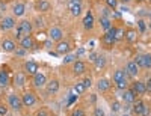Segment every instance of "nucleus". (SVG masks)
Segmentation results:
<instances>
[{
  "label": "nucleus",
  "mask_w": 151,
  "mask_h": 116,
  "mask_svg": "<svg viewBox=\"0 0 151 116\" xmlns=\"http://www.w3.org/2000/svg\"><path fill=\"white\" fill-rule=\"evenodd\" d=\"M115 35H116V27H112L109 29V30H106V33L101 36V44H103V47H106V48H112L113 45H115Z\"/></svg>",
  "instance_id": "f257e3e1"
},
{
  "label": "nucleus",
  "mask_w": 151,
  "mask_h": 116,
  "mask_svg": "<svg viewBox=\"0 0 151 116\" xmlns=\"http://www.w3.org/2000/svg\"><path fill=\"white\" fill-rule=\"evenodd\" d=\"M8 104H9V107L14 110V112H20V110L24 107L21 98H20L18 95H15V94H11V95L8 97Z\"/></svg>",
  "instance_id": "f03ea898"
},
{
  "label": "nucleus",
  "mask_w": 151,
  "mask_h": 116,
  "mask_svg": "<svg viewBox=\"0 0 151 116\" xmlns=\"http://www.w3.org/2000/svg\"><path fill=\"white\" fill-rule=\"evenodd\" d=\"M17 30H18L23 36H29V35H32V32H33V26H32V23H30V21L23 20V21H20V23H18Z\"/></svg>",
  "instance_id": "7ed1b4c3"
},
{
  "label": "nucleus",
  "mask_w": 151,
  "mask_h": 116,
  "mask_svg": "<svg viewBox=\"0 0 151 116\" xmlns=\"http://www.w3.org/2000/svg\"><path fill=\"white\" fill-rule=\"evenodd\" d=\"M21 101H23V106L24 107H32L36 104V97L33 92H24L23 97H21Z\"/></svg>",
  "instance_id": "20e7f679"
},
{
  "label": "nucleus",
  "mask_w": 151,
  "mask_h": 116,
  "mask_svg": "<svg viewBox=\"0 0 151 116\" xmlns=\"http://www.w3.org/2000/svg\"><path fill=\"white\" fill-rule=\"evenodd\" d=\"M24 71H26L27 75H32L33 77L35 74L40 72V65H38L36 62H33V60H29V62L24 63Z\"/></svg>",
  "instance_id": "39448f33"
},
{
  "label": "nucleus",
  "mask_w": 151,
  "mask_h": 116,
  "mask_svg": "<svg viewBox=\"0 0 151 116\" xmlns=\"http://www.w3.org/2000/svg\"><path fill=\"white\" fill-rule=\"evenodd\" d=\"M68 9L73 17H79L82 14V5L80 2H76V0H70L68 2Z\"/></svg>",
  "instance_id": "423d86ee"
},
{
  "label": "nucleus",
  "mask_w": 151,
  "mask_h": 116,
  "mask_svg": "<svg viewBox=\"0 0 151 116\" xmlns=\"http://www.w3.org/2000/svg\"><path fill=\"white\" fill-rule=\"evenodd\" d=\"M48 36H50V39L52 41H62V38H64V30H62L60 27H52L48 32Z\"/></svg>",
  "instance_id": "0eeeda50"
},
{
  "label": "nucleus",
  "mask_w": 151,
  "mask_h": 116,
  "mask_svg": "<svg viewBox=\"0 0 151 116\" xmlns=\"http://www.w3.org/2000/svg\"><path fill=\"white\" fill-rule=\"evenodd\" d=\"M73 72H74V75H83L86 72V63L82 60L73 62Z\"/></svg>",
  "instance_id": "6e6552de"
},
{
  "label": "nucleus",
  "mask_w": 151,
  "mask_h": 116,
  "mask_svg": "<svg viewBox=\"0 0 151 116\" xmlns=\"http://www.w3.org/2000/svg\"><path fill=\"white\" fill-rule=\"evenodd\" d=\"M132 89L136 92V95H144V94H147V86H145V82H141V80L133 82Z\"/></svg>",
  "instance_id": "1a4fd4ad"
},
{
  "label": "nucleus",
  "mask_w": 151,
  "mask_h": 116,
  "mask_svg": "<svg viewBox=\"0 0 151 116\" xmlns=\"http://www.w3.org/2000/svg\"><path fill=\"white\" fill-rule=\"evenodd\" d=\"M32 82H33V86L35 87H44L47 84V77L44 74H41V72H38V74L33 75V80Z\"/></svg>",
  "instance_id": "9d476101"
},
{
  "label": "nucleus",
  "mask_w": 151,
  "mask_h": 116,
  "mask_svg": "<svg viewBox=\"0 0 151 116\" xmlns=\"http://www.w3.org/2000/svg\"><path fill=\"white\" fill-rule=\"evenodd\" d=\"M50 9H52V3L47 2V0H38L35 3V11L38 12H48Z\"/></svg>",
  "instance_id": "9b49d317"
},
{
  "label": "nucleus",
  "mask_w": 151,
  "mask_h": 116,
  "mask_svg": "<svg viewBox=\"0 0 151 116\" xmlns=\"http://www.w3.org/2000/svg\"><path fill=\"white\" fill-rule=\"evenodd\" d=\"M122 100L124 102H127V104H133V102L136 101V92L133 91V89H125L124 94H122Z\"/></svg>",
  "instance_id": "f8f14e48"
},
{
  "label": "nucleus",
  "mask_w": 151,
  "mask_h": 116,
  "mask_svg": "<svg viewBox=\"0 0 151 116\" xmlns=\"http://www.w3.org/2000/svg\"><path fill=\"white\" fill-rule=\"evenodd\" d=\"M33 45H35V42H33V38H32V35H29V36H23L21 39H20V47L21 48H24V50H30V48H33Z\"/></svg>",
  "instance_id": "ddd939ff"
},
{
  "label": "nucleus",
  "mask_w": 151,
  "mask_h": 116,
  "mask_svg": "<svg viewBox=\"0 0 151 116\" xmlns=\"http://www.w3.org/2000/svg\"><path fill=\"white\" fill-rule=\"evenodd\" d=\"M70 50H71V45H70V42H67V41H59V42L56 44L58 54H68Z\"/></svg>",
  "instance_id": "4468645a"
},
{
  "label": "nucleus",
  "mask_w": 151,
  "mask_h": 116,
  "mask_svg": "<svg viewBox=\"0 0 151 116\" xmlns=\"http://www.w3.org/2000/svg\"><path fill=\"white\" fill-rule=\"evenodd\" d=\"M2 50L6 51V53H14V51L17 50L15 41H12V39H3V42H2Z\"/></svg>",
  "instance_id": "2eb2a0df"
},
{
  "label": "nucleus",
  "mask_w": 151,
  "mask_h": 116,
  "mask_svg": "<svg viewBox=\"0 0 151 116\" xmlns=\"http://www.w3.org/2000/svg\"><path fill=\"white\" fill-rule=\"evenodd\" d=\"M15 27V20L12 17H5L2 20V24H0V29L2 30H9V29H14Z\"/></svg>",
  "instance_id": "dca6fc26"
},
{
  "label": "nucleus",
  "mask_w": 151,
  "mask_h": 116,
  "mask_svg": "<svg viewBox=\"0 0 151 116\" xmlns=\"http://www.w3.org/2000/svg\"><path fill=\"white\" fill-rule=\"evenodd\" d=\"M125 71H127V74H129L130 77H136L137 74H139V67L136 65V62H134V60H132V62L127 63V67H125Z\"/></svg>",
  "instance_id": "f3484780"
},
{
  "label": "nucleus",
  "mask_w": 151,
  "mask_h": 116,
  "mask_svg": "<svg viewBox=\"0 0 151 116\" xmlns=\"http://www.w3.org/2000/svg\"><path fill=\"white\" fill-rule=\"evenodd\" d=\"M26 82H27V77H26V72H17L15 75H14V83L18 86V87H23L24 84H26Z\"/></svg>",
  "instance_id": "a211bd4d"
},
{
  "label": "nucleus",
  "mask_w": 151,
  "mask_h": 116,
  "mask_svg": "<svg viewBox=\"0 0 151 116\" xmlns=\"http://www.w3.org/2000/svg\"><path fill=\"white\" fill-rule=\"evenodd\" d=\"M110 86H112V83L107 79H100L97 82V89H98L100 92H107L109 89H110Z\"/></svg>",
  "instance_id": "6ab92c4d"
},
{
  "label": "nucleus",
  "mask_w": 151,
  "mask_h": 116,
  "mask_svg": "<svg viewBox=\"0 0 151 116\" xmlns=\"http://www.w3.org/2000/svg\"><path fill=\"white\" fill-rule=\"evenodd\" d=\"M45 89H47V92H48V94H56V92L59 91V82H58L56 79H53V80L47 82Z\"/></svg>",
  "instance_id": "aec40b11"
},
{
  "label": "nucleus",
  "mask_w": 151,
  "mask_h": 116,
  "mask_svg": "<svg viewBox=\"0 0 151 116\" xmlns=\"http://www.w3.org/2000/svg\"><path fill=\"white\" fill-rule=\"evenodd\" d=\"M83 27L86 30H92L94 29V17H92L91 12H88V14L85 15V18H83Z\"/></svg>",
  "instance_id": "412c9836"
},
{
  "label": "nucleus",
  "mask_w": 151,
  "mask_h": 116,
  "mask_svg": "<svg viewBox=\"0 0 151 116\" xmlns=\"http://www.w3.org/2000/svg\"><path fill=\"white\" fill-rule=\"evenodd\" d=\"M12 12H14L15 17H23L24 12H26V5L24 3H15L14 8H12Z\"/></svg>",
  "instance_id": "4be33fe9"
},
{
  "label": "nucleus",
  "mask_w": 151,
  "mask_h": 116,
  "mask_svg": "<svg viewBox=\"0 0 151 116\" xmlns=\"http://www.w3.org/2000/svg\"><path fill=\"white\" fill-rule=\"evenodd\" d=\"M125 75H127V71L119 68V69H116L115 72H113L112 79H113V82H115V83H118V82H121V80H125Z\"/></svg>",
  "instance_id": "5701e85b"
},
{
  "label": "nucleus",
  "mask_w": 151,
  "mask_h": 116,
  "mask_svg": "<svg viewBox=\"0 0 151 116\" xmlns=\"http://www.w3.org/2000/svg\"><path fill=\"white\" fill-rule=\"evenodd\" d=\"M124 38H125L129 42H134V41L137 39V32H136L134 29H129V30H125Z\"/></svg>",
  "instance_id": "b1692460"
},
{
  "label": "nucleus",
  "mask_w": 151,
  "mask_h": 116,
  "mask_svg": "<svg viewBox=\"0 0 151 116\" xmlns=\"http://www.w3.org/2000/svg\"><path fill=\"white\" fill-rule=\"evenodd\" d=\"M142 56V68L144 69H151V53L141 54Z\"/></svg>",
  "instance_id": "393cba45"
},
{
  "label": "nucleus",
  "mask_w": 151,
  "mask_h": 116,
  "mask_svg": "<svg viewBox=\"0 0 151 116\" xmlns=\"http://www.w3.org/2000/svg\"><path fill=\"white\" fill-rule=\"evenodd\" d=\"M94 67H95V69H103L106 67V57L104 56H98L94 60Z\"/></svg>",
  "instance_id": "a878e982"
},
{
  "label": "nucleus",
  "mask_w": 151,
  "mask_h": 116,
  "mask_svg": "<svg viewBox=\"0 0 151 116\" xmlns=\"http://www.w3.org/2000/svg\"><path fill=\"white\" fill-rule=\"evenodd\" d=\"M9 84V74L6 71H0V87H6Z\"/></svg>",
  "instance_id": "bb28decb"
},
{
  "label": "nucleus",
  "mask_w": 151,
  "mask_h": 116,
  "mask_svg": "<svg viewBox=\"0 0 151 116\" xmlns=\"http://www.w3.org/2000/svg\"><path fill=\"white\" fill-rule=\"evenodd\" d=\"M144 107H145V104H144V101H134L133 102V113L134 115H141L142 113V110H144Z\"/></svg>",
  "instance_id": "cd10ccee"
},
{
  "label": "nucleus",
  "mask_w": 151,
  "mask_h": 116,
  "mask_svg": "<svg viewBox=\"0 0 151 116\" xmlns=\"http://www.w3.org/2000/svg\"><path fill=\"white\" fill-rule=\"evenodd\" d=\"M100 24H101V27H103L104 30H109V29L112 27L110 20H109V18H106V17H100Z\"/></svg>",
  "instance_id": "c85d7f7f"
},
{
  "label": "nucleus",
  "mask_w": 151,
  "mask_h": 116,
  "mask_svg": "<svg viewBox=\"0 0 151 116\" xmlns=\"http://www.w3.org/2000/svg\"><path fill=\"white\" fill-rule=\"evenodd\" d=\"M85 91H86V87H85L83 82H80V83H76V86H74V92H76V94H77V95H82Z\"/></svg>",
  "instance_id": "c756f323"
},
{
  "label": "nucleus",
  "mask_w": 151,
  "mask_h": 116,
  "mask_svg": "<svg viewBox=\"0 0 151 116\" xmlns=\"http://www.w3.org/2000/svg\"><path fill=\"white\" fill-rule=\"evenodd\" d=\"M121 109H122V104H121L119 101H112V102H110V110H112L113 113H118Z\"/></svg>",
  "instance_id": "7c9ffc66"
},
{
  "label": "nucleus",
  "mask_w": 151,
  "mask_h": 116,
  "mask_svg": "<svg viewBox=\"0 0 151 116\" xmlns=\"http://www.w3.org/2000/svg\"><path fill=\"white\" fill-rule=\"evenodd\" d=\"M76 59H77V56H76V53L74 54H65V57H64V65H67V63H73V62H76Z\"/></svg>",
  "instance_id": "2f4dec72"
},
{
  "label": "nucleus",
  "mask_w": 151,
  "mask_h": 116,
  "mask_svg": "<svg viewBox=\"0 0 151 116\" xmlns=\"http://www.w3.org/2000/svg\"><path fill=\"white\" fill-rule=\"evenodd\" d=\"M35 116H52V113L48 112V109H45V107H41L40 110H38V112L35 113Z\"/></svg>",
  "instance_id": "473e14b6"
},
{
  "label": "nucleus",
  "mask_w": 151,
  "mask_h": 116,
  "mask_svg": "<svg viewBox=\"0 0 151 116\" xmlns=\"http://www.w3.org/2000/svg\"><path fill=\"white\" fill-rule=\"evenodd\" d=\"M116 87L119 89V91H125V89H129V83H127V80H121V82H118V83H116Z\"/></svg>",
  "instance_id": "72a5a7b5"
},
{
  "label": "nucleus",
  "mask_w": 151,
  "mask_h": 116,
  "mask_svg": "<svg viewBox=\"0 0 151 116\" xmlns=\"http://www.w3.org/2000/svg\"><path fill=\"white\" fill-rule=\"evenodd\" d=\"M124 29H119V27H116V35H115V41H121L122 38H124Z\"/></svg>",
  "instance_id": "f704fd0d"
},
{
  "label": "nucleus",
  "mask_w": 151,
  "mask_h": 116,
  "mask_svg": "<svg viewBox=\"0 0 151 116\" xmlns=\"http://www.w3.org/2000/svg\"><path fill=\"white\" fill-rule=\"evenodd\" d=\"M71 116H86V113H85L83 109H74L71 112Z\"/></svg>",
  "instance_id": "c9c22d12"
},
{
  "label": "nucleus",
  "mask_w": 151,
  "mask_h": 116,
  "mask_svg": "<svg viewBox=\"0 0 151 116\" xmlns=\"http://www.w3.org/2000/svg\"><path fill=\"white\" fill-rule=\"evenodd\" d=\"M106 5L109 9H115L118 6V0H106Z\"/></svg>",
  "instance_id": "e433bc0d"
},
{
  "label": "nucleus",
  "mask_w": 151,
  "mask_h": 116,
  "mask_svg": "<svg viewBox=\"0 0 151 116\" xmlns=\"http://www.w3.org/2000/svg\"><path fill=\"white\" fill-rule=\"evenodd\" d=\"M137 26H139V32H141V33H144V32L147 30V24H145L144 20H139V21H137Z\"/></svg>",
  "instance_id": "4c0bfd02"
},
{
  "label": "nucleus",
  "mask_w": 151,
  "mask_h": 116,
  "mask_svg": "<svg viewBox=\"0 0 151 116\" xmlns=\"http://www.w3.org/2000/svg\"><path fill=\"white\" fill-rule=\"evenodd\" d=\"M94 116H106V113L101 107H95L94 109Z\"/></svg>",
  "instance_id": "58836bf2"
},
{
  "label": "nucleus",
  "mask_w": 151,
  "mask_h": 116,
  "mask_svg": "<svg viewBox=\"0 0 151 116\" xmlns=\"http://www.w3.org/2000/svg\"><path fill=\"white\" fill-rule=\"evenodd\" d=\"M83 84H85L86 89L91 87V86H92V79H91V77H86V79H83Z\"/></svg>",
  "instance_id": "ea45409f"
},
{
  "label": "nucleus",
  "mask_w": 151,
  "mask_h": 116,
  "mask_svg": "<svg viewBox=\"0 0 151 116\" xmlns=\"http://www.w3.org/2000/svg\"><path fill=\"white\" fill-rule=\"evenodd\" d=\"M6 115H8V107L0 102V116H6Z\"/></svg>",
  "instance_id": "a19ab883"
},
{
  "label": "nucleus",
  "mask_w": 151,
  "mask_h": 116,
  "mask_svg": "<svg viewBox=\"0 0 151 116\" xmlns=\"http://www.w3.org/2000/svg\"><path fill=\"white\" fill-rule=\"evenodd\" d=\"M14 53H15V56H24V54H26V50L20 47L18 50H15V51H14Z\"/></svg>",
  "instance_id": "79ce46f5"
},
{
  "label": "nucleus",
  "mask_w": 151,
  "mask_h": 116,
  "mask_svg": "<svg viewBox=\"0 0 151 116\" xmlns=\"http://www.w3.org/2000/svg\"><path fill=\"white\" fill-rule=\"evenodd\" d=\"M145 86H147V92H151V77L148 79V82H145Z\"/></svg>",
  "instance_id": "37998d69"
},
{
  "label": "nucleus",
  "mask_w": 151,
  "mask_h": 116,
  "mask_svg": "<svg viewBox=\"0 0 151 116\" xmlns=\"http://www.w3.org/2000/svg\"><path fill=\"white\" fill-rule=\"evenodd\" d=\"M97 57H98V54H97V53H91L89 56H88V59H89L91 62H94V60H95Z\"/></svg>",
  "instance_id": "c03bdc74"
},
{
  "label": "nucleus",
  "mask_w": 151,
  "mask_h": 116,
  "mask_svg": "<svg viewBox=\"0 0 151 116\" xmlns=\"http://www.w3.org/2000/svg\"><path fill=\"white\" fill-rule=\"evenodd\" d=\"M141 115H142V116H148V115H150V107H147V106H145Z\"/></svg>",
  "instance_id": "a18cd8bd"
},
{
  "label": "nucleus",
  "mask_w": 151,
  "mask_h": 116,
  "mask_svg": "<svg viewBox=\"0 0 151 116\" xmlns=\"http://www.w3.org/2000/svg\"><path fill=\"white\" fill-rule=\"evenodd\" d=\"M35 23H36V26H38V27H40V26H42V24H44L41 18H36V20H35Z\"/></svg>",
  "instance_id": "49530a36"
},
{
  "label": "nucleus",
  "mask_w": 151,
  "mask_h": 116,
  "mask_svg": "<svg viewBox=\"0 0 151 116\" xmlns=\"http://www.w3.org/2000/svg\"><path fill=\"white\" fill-rule=\"evenodd\" d=\"M83 53H85V50H83V48H80V50H77V53H76V56H82Z\"/></svg>",
  "instance_id": "de8ad7c7"
},
{
  "label": "nucleus",
  "mask_w": 151,
  "mask_h": 116,
  "mask_svg": "<svg viewBox=\"0 0 151 116\" xmlns=\"http://www.w3.org/2000/svg\"><path fill=\"white\" fill-rule=\"evenodd\" d=\"M129 11H130V9H129L127 6H124V5L121 6V12H129Z\"/></svg>",
  "instance_id": "09e8293b"
},
{
  "label": "nucleus",
  "mask_w": 151,
  "mask_h": 116,
  "mask_svg": "<svg viewBox=\"0 0 151 116\" xmlns=\"http://www.w3.org/2000/svg\"><path fill=\"white\" fill-rule=\"evenodd\" d=\"M44 45H45L47 48H50V45H52V39H48V41H45V42H44Z\"/></svg>",
  "instance_id": "8fccbe9b"
},
{
  "label": "nucleus",
  "mask_w": 151,
  "mask_h": 116,
  "mask_svg": "<svg viewBox=\"0 0 151 116\" xmlns=\"http://www.w3.org/2000/svg\"><path fill=\"white\" fill-rule=\"evenodd\" d=\"M119 2H121V3L124 5V3H129V2H130V0H119Z\"/></svg>",
  "instance_id": "3c124183"
},
{
  "label": "nucleus",
  "mask_w": 151,
  "mask_h": 116,
  "mask_svg": "<svg viewBox=\"0 0 151 116\" xmlns=\"http://www.w3.org/2000/svg\"><path fill=\"white\" fill-rule=\"evenodd\" d=\"M2 3H8V2H12V0H0Z\"/></svg>",
  "instance_id": "603ef678"
},
{
  "label": "nucleus",
  "mask_w": 151,
  "mask_h": 116,
  "mask_svg": "<svg viewBox=\"0 0 151 116\" xmlns=\"http://www.w3.org/2000/svg\"><path fill=\"white\" fill-rule=\"evenodd\" d=\"M148 27H150V29H151V21H150V23H148Z\"/></svg>",
  "instance_id": "864d4df0"
},
{
  "label": "nucleus",
  "mask_w": 151,
  "mask_h": 116,
  "mask_svg": "<svg viewBox=\"0 0 151 116\" xmlns=\"http://www.w3.org/2000/svg\"><path fill=\"white\" fill-rule=\"evenodd\" d=\"M122 116H130V115H122Z\"/></svg>",
  "instance_id": "5fc2aeb1"
},
{
  "label": "nucleus",
  "mask_w": 151,
  "mask_h": 116,
  "mask_svg": "<svg viewBox=\"0 0 151 116\" xmlns=\"http://www.w3.org/2000/svg\"><path fill=\"white\" fill-rule=\"evenodd\" d=\"M27 116H32V115H27ZM33 116H35V115H33Z\"/></svg>",
  "instance_id": "6e6d98bb"
},
{
  "label": "nucleus",
  "mask_w": 151,
  "mask_h": 116,
  "mask_svg": "<svg viewBox=\"0 0 151 116\" xmlns=\"http://www.w3.org/2000/svg\"><path fill=\"white\" fill-rule=\"evenodd\" d=\"M137 2H142V0H137Z\"/></svg>",
  "instance_id": "4d7b16f0"
},
{
  "label": "nucleus",
  "mask_w": 151,
  "mask_h": 116,
  "mask_svg": "<svg viewBox=\"0 0 151 116\" xmlns=\"http://www.w3.org/2000/svg\"><path fill=\"white\" fill-rule=\"evenodd\" d=\"M76 2H80V0H76Z\"/></svg>",
  "instance_id": "13d9d810"
},
{
  "label": "nucleus",
  "mask_w": 151,
  "mask_h": 116,
  "mask_svg": "<svg viewBox=\"0 0 151 116\" xmlns=\"http://www.w3.org/2000/svg\"><path fill=\"white\" fill-rule=\"evenodd\" d=\"M0 30H2V29H0Z\"/></svg>",
  "instance_id": "bf43d9fd"
},
{
  "label": "nucleus",
  "mask_w": 151,
  "mask_h": 116,
  "mask_svg": "<svg viewBox=\"0 0 151 116\" xmlns=\"http://www.w3.org/2000/svg\"><path fill=\"white\" fill-rule=\"evenodd\" d=\"M150 2H151V0H150Z\"/></svg>",
  "instance_id": "052dcab7"
}]
</instances>
